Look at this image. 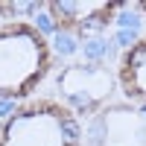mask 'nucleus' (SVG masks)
<instances>
[{
	"label": "nucleus",
	"mask_w": 146,
	"mask_h": 146,
	"mask_svg": "<svg viewBox=\"0 0 146 146\" xmlns=\"http://www.w3.org/2000/svg\"><path fill=\"white\" fill-rule=\"evenodd\" d=\"M135 9H137V12H140V15H143V18H146V0H140V3H137V6H135Z\"/></svg>",
	"instance_id": "423d86ee"
},
{
	"label": "nucleus",
	"mask_w": 146,
	"mask_h": 146,
	"mask_svg": "<svg viewBox=\"0 0 146 146\" xmlns=\"http://www.w3.org/2000/svg\"><path fill=\"white\" fill-rule=\"evenodd\" d=\"M117 85L129 102L146 105V35L126 47L117 64Z\"/></svg>",
	"instance_id": "39448f33"
},
{
	"label": "nucleus",
	"mask_w": 146,
	"mask_h": 146,
	"mask_svg": "<svg viewBox=\"0 0 146 146\" xmlns=\"http://www.w3.org/2000/svg\"><path fill=\"white\" fill-rule=\"evenodd\" d=\"M53 70V47L29 21L0 23V100H27Z\"/></svg>",
	"instance_id": "f257e3e1"
},
{
	"label": "nucleus",
	"mask_w": 146,
	"mask_h": 146,
	"mask_svg": "<svg viewBox=\"0 0 146 146\" xmlns=\"http://www.w3.org/2000/svg\"><path fill=\"white\" fill-rule=\"evenodd\" d=\"M53 27L67 35H94L114 23L120 15V3H100V0H50L44 6Z\"/></svg>",
	"instance_id": "20e7f679"
},
{
	"label": "nucleus",
	"mask_w": 146,
	"mask_h": 146,
	"mask_svg": "<svg viewBox=\"0 0 146 146\" xmlns=\"http://www.w3.org/2000/svg\"><path fill=\"white\" fill-rule=\"evenodd\" d=\"M62 105H67L76 117H94L111 102L117 85V73L96 62H76L67 64L56 79Z\"/></svg>",
	"instance_id": "7ed1b4c3"
},
{
	"label": "nucleus",
	"mask_w": 146,
	"mask_h": 146,
	"mask_svg": "<svg viewBox=\"0 0 146 146\" xmlns=\"http://www.w3.org/2000/svg\"><path fill=\"white\" fill-rule=\"evenodd\" d=\"M0 146H82V120L58 100H29L0 120Z\"/></svg>",
	"instance_id": "f03ea898"
}]
</instances>
